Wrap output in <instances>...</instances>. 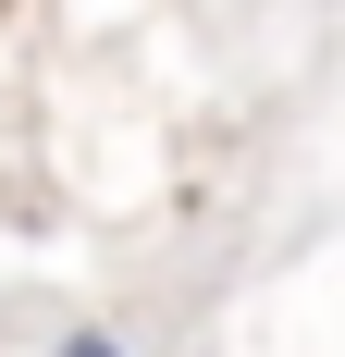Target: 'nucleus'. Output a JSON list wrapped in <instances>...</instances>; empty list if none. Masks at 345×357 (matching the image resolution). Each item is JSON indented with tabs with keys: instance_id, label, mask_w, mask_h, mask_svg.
I'll return each instance as SVG.
<instances>
[{
	"instance_id": "1",
	"label": "nucleus",
	"mask_w": 345,
	"mask_h": 357,
	"mask_svg": "<svg viewBox=\"0 0 345 357\" xmlns=\"http://www.w3.org/2000/svg\"><path fill=\"white\" fill-rule=\"evenodd\" d=\"M50 357H136V345H124L111 321H62V345H50Z\"/></svg>"
}]
</instances>
